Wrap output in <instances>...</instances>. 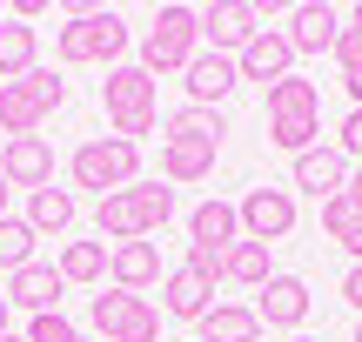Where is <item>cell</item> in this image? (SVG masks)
<instances>
[{
  "instance_id": "1f68e13d",
  "label": "cell",
  "mask_w": 362,
  "mask_h": 342,
  "mask_svg": "<svg viewBox=\"0 0 362 342\" xmlns=\"http://www.w3.org/2000/svg\"><path fill=\"white\" fill-rule=\"evenodd\" d=\"M356 222H362V208H356L349 195H329V201H322V228H329L336 242H349V235H356Z\"/></svg>"
},
{
  "instance_id": "52a82bcc",
  "label": "cell",
  "mask_w": 362,
  "mask_h": 342,
  "mask_svg": "<svg viewBox=\"0 0 362 342\" xmlns=\"http://www.w3.org/2000/svg\"><path fill=\"white\" fill-rule=\"evenodd\" d=\"M255 322L262 329H302L309 322V282L302 276H269L255 289Z\"/></svg>"
},
{
  "instance_id": "ffe728a7",
  "label": "cell",
  "mask_w": 362,
  "mask_h": 342,
  "mask_svg": "<svg viewBox=\"0 0 362 342\" xmlns=\"http://www.w3.org/2000/svg\"><path fill=\"white\" fill-rule=\"evenodd\" d=\"M40 121H47V107L34 101V88H27V81H7V88H0V134L21 141V134H34Z\"/></svg>"
},
{
  "instance_id": "b9f144b4",
  "label": "cell",
  "mask_w": 362,
  "mask_h": 342,
  "mask_svg": "<svg viewBox=\"0 0 362 342\" xmlns=\"http://www.w3.org/2000/svg\"><path fill=\"white\" fill-rule=\"evenodd\" d=\"M7 322H13V309H7V295H0V336H7Z\"/></svg>"
},
{
  "instance_id": "4fadbf2b",
  "label": "cell",
  "mask_w": 362,
  "mask_h": 342,
  "mask_svg": "<svg viewBox=\"0 0 362 342\" xmlns=\"http://www.w3.org/2000/svg\"><path fill=\"white\" fill-rule=\"evenodd\" d=\"M336 40H342V13L329 7V0L296 7V20H288V47L296 54H336Z\"/></svg>"
},
{
  "instance_id": "74e56055",
  "label": "cell",
  "mask_w": 362,
  "mask_h": 342,
  "mask_svg": "<svg viewBox=\"0 0 362 342\" xmlns=\"http://www.w3.org/2000/svg\"><path fill=\"white\" fill-rule=\"evenodd\" d=\"M342 302H349V309H356V316H362V262L349 269V276H342Z\"/></svg>"
},
{
  "instance_id": "7dc6e473",
  "label": "cell",
  "mask_w": 362,
  "mask_h": 342,
  "mask_svg": "<svg viewBox=\"0 0 362 342\" xmlns=\"http://www.w3.org/2000/svg\"><path fill=\"white\" fill-rule=\"evenodd\" d=\"M0 20H7V13H0Z\"/></svg>"
},
{
  "instance_id": "9c48e42d",
  "label": "cell",
  "mask_w": 362,
  "mask_h": 342,
  "mask_svg": "<svg viewBox=\"0 0 362 342\" xmlns=\"http://www.w3.org/2000/svg\"><path fill=\"white\" fill-rule=\"evenodd\" d=\"M61 295H67V282H61V269H47V262H27V269H13V276H7V309L61 316Z\"/></svg>"
},
{
  "instance_id": "bcb514c9",
  "label": "cell",
  "mask_w": 362,
  "mask_h": 342,
  "mask_svg": "<svg viewBox=\"0 0 362 342\" xmlns=\"http://www.w3.org/2000/svg\"><path fill=\"white\" fill-rule=\"evenodd\" d=\"M296 342H309V336H296Z\"/></svg>"
},
{
  "instance_id": "f1b7e54d",
  "label": "cell",
  "mask_w": 362,
  "mask_h": 342,
  "mask_svg": "<svg viewBox=\"0 0 362 342\" xmlns=\"http://www.w3.org/2000/svg\"><path fill=\"white\" fill-rule=\"evenodd\" d=\"M315 107H322V94H315V81H302V74H288V81L269 88V114H315Z\"/></svg>"
},
{
  "instance_id": "d590c367",
  "label": "cell",
  "mask_w": 362,
  "mask_h": 342,
  "mask_svg": "<svg viewBox=\"0 0 362 342\" xmlns=\"http://www.w3.org/2000/svg\"><path fill=\"white\" fill-rule=\"evenodd\" d=\"M336 61H342V81L362 74V34L356 27H342V40H336Z\"/></svg>"
},
{
  "instance_id": "8fae6325",
  "label": "cell",
  "mask_w": 362,
  "mask_h": 342,
  "mask_svg": "<svg viewBox=\"0 0 362 342\" xmlns=\"http://www.w3.org/2000/svg\"><path fill=\"white\" fill-rule=\"evenodd\" d=\"M235 88H242L235 54H194V61H188V101L194 107H221Z\"/></svg>"
},
{
  "instance_id": "44dd1931",
  "label": "cell",
  "mask_w": 362,
  "mask_h": 342,
  "mask_svg": "<svg viewBox=\"0 0 362 342\" xmlns=\"http://www.w3.org/2000/svg\"><path fill=\"white\" fill-rule=\"evenodd\" d=\"M27 228L34 235H67L74 228V195L67 188H34L27 195Z\"/></svg>"
},
{
  "instance_id": "5b68a950",
  "label": "cell",
  "mask_w": 362,
  "mask_h": 342,
  "mask_svg": "<svg viewBox=\"0 0 362 342\" xmlns=\"http://www.w3.org/2000/svg\"><path fill=\"white\" fill-rule=\"evenodd\" d=\"M101 101H107V128H128V121H155V74H148L141 61H134V67H107Z\"/></svg>"
},
{
  "instance_id": "4316f807",
  "label": "cell",
  "mask_w": 362,
  "mask_h": 342,
  "mask_svg": "<svg viewBox=\"0 0 362 342\" xmlns=\"http://www.w3.org/2000/svg\"><path fill=\"white\" fill-rule=\"evenodd\" d=\"M34 242H40V235L27 228V215H0V269H7V276L34 262Z\"/></svg>"
},
{
  "instance_id": "60d3db41",
  "label": "cell",
  "mask_w": 362,
  "mask_h": 342,
  "mask_svg": "<svg viewBox=\"0 0 362 342\" xmlns=\"http://www.w3.org/2000/svg\"><path fill=\"white\" fill-rule=\"evenodd\" d=\"M342 88H349V101L362 107V74H349V81H342Z\"/></svg>"
},
{
  "instance_id": "836d02e7",
  "label": "cell",
  "mask_w": 362,
  "mask_h": 342,
  "mask_svg": "<svg viewBox=\"0 0 362 342\" xmlns=\"http://www.w3.org/2000/svg\"><path fill=\"white\" fill-rule=\"evenodd\" d=\"M115 342H161V309H134V316L128 322H121V329H115Z\"/></svg>"
},
{
  "instance_id": "30bf717a",
  "label": "cell",
  "mask_w": 362,
  "mask_h": 342,
  "mask_svg": "<svg viewBox=\"0 0 362 342\" xmlns=\"http://www.w3.org/2000/svg\"><path fill=\"white\" fill-rule=\"evenodd\" d=\"M235 67H242V81H262V88H275V81L296 74V47H288V34L262 27V34L248 40L242 54H235Z\"/></svg>"
},
{
  "instance_id": "f35d334b",
  "label": "cell",
  "mask_w": 362,
  "mask_h": 342,
  "mask_svg": "<svg viewBox=\"0 0 362 342\" xmlns=\"http://www.w3.org/2000/svg\"><path fill=\"white\" fill-rule=\"evenodd\" d=\"M342 195H349L356 208H362V168H349V188H342Z\"/></svg>"
},
{
  "instance_id": "5bb4252c",
  "label": "cell",
  "mask_w": 362,
  "mask_h": 342,
  "mask_svg": "<svg viewBox=\"0 0 362 342\" xmlns=\"http://www.w3.org/2000/svg\"><path fill=\"white\" fill-rule=\"evenodd\" d=\"M208 309H215V282L188 276V269H168V276H161V316H175V322H202Z\"/></svg>"
},
{
  "instance_id": "e575fe53",
  "label": "cell",
  "mask_w": 362,
  "mask_h": 342,
  "mask_svg": "<svg viewBox=\"0 0 362 342\" xmlns=\"http://www.w3.org/2000/svg\"><path fill=\"white\" fill-rule=\"evenodd\" d=\"M27 342H81V329L67 316H34L27 322Z\"/></svg>"
},
{
  "instance_id": "3957f363",
  "label": "cell",
  "mask_w": 362,
  "mask_h": 342,
  "mask_svg": "<svg viewBox=\"0 0 362 342\" xmlns=\"http://www.w3.org/2000/svg\"><path fill=\"white\" fill-rule=\"evenodd\" d=\"M194 54H202V20H194V7H161L155 27H148V40H141V67L148 74H188Z\"/></svg>"
},
{
  "instance_id": "ba28073f",
  "label": "cell",
  "mask_w": 362,
  "mask_h": 342,
  "mask_svg": "<svg viewBox=\"0 0 362 342\" xmlns=\"http://www.w3.org/2000/svg\"><path fill=\"white\" fill-rule=\"evenodd\" d=\"M0 182L7 188H54V148L40 134H21V141H0Z\"/></svg>"
},
{
  "instance_id": "277c9868",
  "label": "cell",
  "mask_w": 362,
  "mask_h": 342,
  "mask_svg": "<svg viewBox=\"0 0 362 342\" xmlns=\"http://www.w3.org/2000/svg\"><path fill=\"white\" fill-rule=\"evenodd\" d=\"M194 20H202L208 54H242L248 40L262 34L269 7H248V0H215V7H194Z\"/></svg>"
},
{
  "instance_id": "ab89813d",
  "label": "cell",
  "mask_w": 362,
  "mask_h": 342,
  "mask_svg": "<svg viewBox=\"0 0 362 342\" xmlns=\"http://www.w3.org/2000/svg\"><path fill=\"white\" fill-rule=\"evenodd\" d=\"M342 249H349V255H356V262H362V222H356V235H349V242H342Z\"/></svg>"
},
{
  "instance_id": "8992f818",
  "label": "cell",
  "mask_w": 362,
  "mask_h": 342,
  "mask_svg": "<svg viewBox=\"0 0 362 342\" xmlns=\"http://www.w3.org/2000/svg\"><path fill=\"white\" fill-rule=\"evenodd\" d=\"M235 215H242V242H282L288 228H296V195L288 188H248L242 201H235Z\"/></svg>"
},
{
  "instance_id": "8d00e7d4",
  "label": "cell",
  "mask_w": 362,
  "mask_h": 342,
  "mask_svg": "<svg viewBox=\"0 0 362 342\" xmlns=\"http://www.w3.org/2000/svg\"><path fill=\"white\" fill-rule=\"evenodd\" d=\"M336 148H342V155H349V161H362V107H356L349 121H342V134H336Z\"/></svg>"
},
{
  "instance_id": "7a4b0ae2",
  "label": "cell",
  "mask_w": 362,
  "mask_h": 342,
  "mask_svg": "<svg viewBox=\"0 0 362 342\" xmlns=\"http://www.w3.org/2000/svg\"><path fill=\"white\" fill-rule=\"evenodd\" d=\"M67 175H74V188L121 195V188L141 182V148H134V141H115V134H101V141H81L74 161H67Z\"/></svg>"
},
{
  "instance_id": "9a60e30c",
  "label": "cell",
  "mask_w": 362,
  "mask_h": 342,
  "mask_svg": "<svg viewBox=\"0 0 362 342\" xmlns=\"http://www.w3.org/2000/svg\"><path fill=\"white\" fill-rule=\"evenodd\" d=\"M107 276H115V289H128V295L155 289L161 282V249L155 242H121V249L107 255Z\"/></svg>"
},
{
  "instance_id": "ac0fdd59",
  "label": "cell",
  "mask_w": 362,
  "mask_h": 342,
  "mask_svg": "<svg viewBox=\"0 0 362 342\" xmlns=\"http://www.w3.org/2000/svg\"><path fill=\"white\" fill-rule=\"evenodd\" d=\"M194 329H202V342H262V322L248 302H215Z\"/></svg>"
},
{
  "instance_id": "ee69618b",
  "label": "cell",
  "mask_w": 362,
  "mask_h": 342,
  "mask_svg": "<svg viewBox=\"0 0 362 342\" xmlns=\"http://www.w3.org/2000/svg\"><path fill=\"white\" fill-rule=\"evenodd\" d=\"M0 342H27V336H13V329H7V336H0Z\"/></svg>"
},
{
  "instance_id": "83f0119b",
  "label": "cell",
  "mask_w": 362,
  "mask_h": 342,
  "mask_svg": "<svg viewBox=\"0 0 362 342\" xmlns=\"http://www.w3.org/2000/svg\"><path fill=\"white\" fill-rule=\"evenodd\" d=\"M134 309H141V295H128V289H101V295L88 302V322H94V329H101L107 342H115V329L134 316Z\"/></svg>"
},
{
  "instance_id": "7c38bea8",
  "label": "cell",
  "mask_w": 362,
  "mask_h": 342,
  "mask_svg": "<svg viewBox=\"0 0 362 342\" xmlns=\"http://www.w3.org/2000/svg\"><path fill=\"white\" fill-rule=\"evenodd\" d=\"M296 188H309L315 201L342 195V188H349V155H342V148H322V141H315L309 155H296Z\"/></svg>"
},
{
  "instance_id": "7bdbcfd3",
  "label": "cell",
  "mask_w": 362,
  "mask_h": 342,
  "mask_svg": "<svg viewBox=\"0 0 362 342\" xmlns=\"http://www.w3.org/2000/svg\"><path fill=\"white\" fill-rule=\"evenodd\" d=\"M349 27H356V34H362V7H356V13H349Z\"/></svg>"
},
{
  "instance_id": "f6af8a7d",
  "label": "cell",
  "mask_w": 362,
  "mask_h": 342,
  "mask_svg": "<svg viewBox=\"0 0 362 342\" xmlns=\"http://www.w3.org/2000/svg\"><path fill=\"white\" fill-rule=\"evenodd\" d=\"M356 342H362V322H356Z\"/></svg>"
},
{
  "instance_id": "d6a6232c",
  "label": "cell",
  "mask_w": 362,
  "mask_h": 342,
  "mask_svg": "<svg viewBox=\"0 0 362 342\" xmlns=\"http://www.w3.org/2000/svg\"><path fill=\"white\" fill-rule=\"evenodd\" d=\"M21 81L34 88V101L47 107V114H54V107L67 101V81H61V67H34V74H21Z\"/></svg>"
},
{
  "instance_id": "cb8c5ba5",
  "label": "cell",
  "mask_w": 362,
  "mask_h": 342,
  "mask_svg": "<svg viewBox=\"0 0 362 342\" xmlns=\"http://www.w3.org/2000/svg\"><path fill=\"white\" fill-rule=\"evenodd\" d=\"M107 255H115L107 242H67L54 269H61V282H101L107 276Z\"/></svg>"
},
{
  "instance_id": "2e32d148",
  "label": "cell",
  "mask_w": 362,
  "mask_h": 342,
  "mask_svg": "<svg viewBox=\"0 0 362 342\" xmlns=\"http://www.w3.org/2000/svg\"><path fill=\"white\" fill-rule=\"evenodd\" d=\"M221 148L188 141V134H161V182H208Z\"/></svg>"
},
{
  "instance_id": "e0dca14e",
  "label": "cell",
  "mask_w": 362,
  "mask_h": 342,
  "mask_svg": "<svg viewBox=\"0 0 362 342\" xmlns=\"http://www.w3.org/2000/svg\"><path fill=\"white\" fill-rule=\"evenodd\" d=\"M40 67V34L27 20H0V88Z\"/></svg>"
},
{
  "instance_id": "7402d4cb",
  "label": "cell",
  "mask_w": 362,
  "mask_h": 342,
  "mask_svg": "<svg viewBox=\"0 0 362 342\" xmlns=\"http://www.w3.org/2000/svg\"><path fill=\"white\" fill-rule=\"evenodd\" d=\"M94 228H101V242H107V249H121V242H148V235H141V222H134L128 188H121V195H101V201H94Z\"/></svg>"
},
{
  "instance_id": "603a6c76",
  "label": "cell",
  "mask_w": 362,
  "mask_h": 342,
  "mask_svg": "<svg viewBox=\"0 0 362 342\" xmlns=\"http://www.w3.org/2000/svg\"><path fill=\"white\" fill-rule=\"evenodd\" d=\"M128 201H134V222H141V235L168 228V215H175V188H168V182H134Z\"/></svg>"
},
{
  "instance_id": "d4e9b609",
  "label": "cell",
  "mask_w": 362,
  "mask_h": 342,
  "mask_svg": "<svg viewBox=\"0 0 362 342\" xmlns=\"http://www.w3.org/2000/svg\"><path fill=\"white\" fill-rule=\"evenodd\" d=\"M168 134H188V141H208V148H221V134H228V114L221 107H181V114L168 121Z\"/></svg>"
},
{
  "instance_id": "484cf974",
  "label": "cell",
  "mask_w": 362,
  "mask_h": 342,
  "mask_svg": "<svg viewBox=\"0 0 362 342\" xmlns=\"http://www.w3.org/2000/svg\"><path fill=\"white\" fill-rule=\"evenodd\" d=\"M315 134H322V121H315V114H269V141L282 148V155H309Z\"/></svg>"
},
{
  "instance_id": "f546056e",
  "label": "cell",
  "mask_w": 362,
  "mask_h": 342,
  "mask_svg": "<svg viewBox=\"0 0 362 342\" xmlns=\"http://www.w3.org/2000/svg\"><path fill=\"white\" fill-rule=\"evenodd\" d=\"M275 269H269V249L262 242H235L228 249V282H242V289H262Z\"/></svg>"
},
{
  "instance_id": "d6986e66",
  "label": "cell",
  "mask_w": 362,
  "mask_h": 342,
  "mask_svg": "<svg viewBox=\"0 0 362 342\" xmlns=\"http://www.w3.org/2000/svg\"><path fill=\"white\" fill-rule=\"evenodd\" d=\"M188 242L235 249V242H242V215H235V201H202V208L188 215Z\"/></svg>"
},
{
  "instance_id": "6da1fadb",
  "label": "cell",
  "mask_w": 362,
  "mask_h": 342,
  "mask_svg": "<svg viewBox=\"0 0 362 342\" xmlns=\"http://www.w3.org/2000/svg\"><path fill=\"white\" fill-rule=\"evenodd\" d=\"M54 54H61V67H121V54H128V27H121V13H67V27L54 34Z\"/></svg>"
},
{
  "instance_id": "4dcf8cb0",
  "label": "cell",
  "mask_w": 362,
  "mask_h": 342,
  "mask_svg": "<svg viewBox=\"0 0 362 342\" xmlns=\"http://www.w3.org/2000/svg\"><path fill=\"white\" fill-rule=\"evenodd\" d=\"M188 276H202V282H228V249H208V242H188Z\"/></svg>"
}]
</instances>
